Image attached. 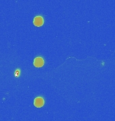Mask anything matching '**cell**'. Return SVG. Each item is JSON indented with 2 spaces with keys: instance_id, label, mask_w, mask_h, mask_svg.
I'll return each mask as SVG.
<instances>
[{
  "instance_id": "1",
  "label": "cell",
  "mask_w": 115,
  "mask_h": 121,
  "mask_svg": "<svg viewBox=\"0 0 115 121\" xmlns=\"http://www.w3.org/2000/svg\"><path fill=\"white\" fill-rule=\"evenodd\" d=\"M33 64L36 67H42L44 64V59L42 57L38 56V57H36L34 59Z\"/></svg>"
},
{
  "instance_id": "2",
  "label": "cell",
  "mask_w": 115,
  "mask_h": 121,
  "mask_svg": "<svg viewBox=\"0 0 115 121\" xmlns=\"http://www.w3.org/2000/svg\"><path fill=\"white\" fill-rule=\"evenodd\" d=\"M33 24L34 26H37V27H40V26H43L44 24V19L42 16H36L33 20Z\"/></svg>"
},
{
  "instance_id": "3",
  "label": "cell",
  "mask_w": 115,
  "mask_h": 121,
  "mask_svg": "<svg viewBox=\"0 0 115 121\" xmlns=\"http://www.w3.org/2000/svg\"><path fill=\"white\" fill-rule=\"evenodd\" d=\"M44 104V100L42 97H37L34 99V105L37 108H41Z\"/></svg>"
}]
</instances>
